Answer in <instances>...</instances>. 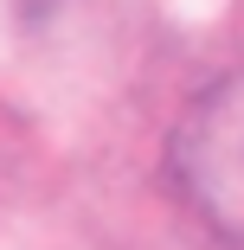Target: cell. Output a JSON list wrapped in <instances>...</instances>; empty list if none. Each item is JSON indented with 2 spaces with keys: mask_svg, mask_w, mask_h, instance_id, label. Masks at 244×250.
<instances>
[{
  "mask_svg": "<svg viewBox=\"0 0 244 250\" xmlns=\"http://www.w3.org/2000/svg\"><path fill=\"white\" fill-rule=\"evenodd\" d=\"M180 186L206 212L212 231H225L244 250V77L219 83L180 128Z\"/></svg>",
  "mask_w": 244,
  "mask_h": 250,
  "instance_id": "1",
  "label": "cell"
}]
</instances>
